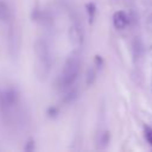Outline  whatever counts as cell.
Masks as SVG:
<instances>
[{
	"mask_svg": "<svg viewBox=\"0 0 152 152\" xmlns=\"http://www.w3.org/2000/svg\"><path fill=\"white\" fill-rule=\"evenodd\" d=\"M80 68H81V58H80V55L78 52H74L71 53L65 63H64V66H63V70L58 77V81H57V84L61 89H68L70 88L75 81L77 80L78 77V74H80Z\"/></svg>",
	"mask_w": 152,
	"mask_h": 152,
	"instance_id": "obj_1",
	"label": "cell"
},
{
	"mask_svg": "<svg viewBox=\"0 0 152 152\" xmlns=\"http://www.w3.org/2000/svg\"><path fill=\"white\" fill-rule=\"evenodd\" d=\"M36 53V74L39 80H45L51 69L50 50L45 40L38 39L34 44Z\"/></svg>",
	"mask_w": 152,
	"mask_h": 152,
	"instance_id": "obj_2",
	"label": "cell"
},
{
	"mask_svg": "<svg viewBox=\"0 0 152 152\" xmlns=\"http://www.w3.org/2000/svg\"><path fill=\"white\" fill-rule=\"evenodd\" d=\"M20 99V94L17 88L7 87L0 90V110L2 113L8 112L12 107H14Z\"/></svg>",
	"mask_w": 152,
	"mask_h": 152,
	"instance_id": "obj_3",
	"label": "cell"
},
{
	"mask_svg": "<svg viewBox=\"0 0 152 152\" xmlns=\"http://www.w3.org/2000/svg\"><path fill=\"white\" fill-rule=\"evenodd\" d=\"M68 34H69V39H70L71 44L74 45V48L80 49L83 45V40H84L83 30H82V26L78 23H74L70 26Z\"/></svg>",
	"mask_w": 152,
	"mask_h": 152,
	"instance_id": "obj_4",
	"label": "cell"
},
{
	"mask_svg": "<svg viewBox=\"0 0 152 152\" xmlns=\"http://www.w3.org/2000/svg\"><path fill=\"white\" fill-rule=\"evenodd\" d=\"M129 24V17L124 11H116L113 14V25L118 30H124Z\"/></svg>",
	"mask_w": 152,
	"mask_h": 152,
	"instance_id": "obj_5",
	"label": "cell"
},
{
	"mask_svg": "<svg viewBox=\"0 0 152 152\" xmlns=\"http://www.w3.org/2000/svg\"><path fill=\"white\" fill-rule=\"evenodd\" d=\"M11 19H12V11L8 4L4 0H0V20L7 23Z\"/></svg>",
	"mask_w": 152,
	"mask_h": 152,
	"instance_id": "obj_6",
	"label": "cell"
},
{
	"mask_svg": "<svg viewBox=\"0 0 152 152\" xmlns=\"http://www.w3.org/2000/svg\"><path fill=\"white\" fill-rule=\"evenodd\" d=\"M96 5L94 2H87L86 4V11H87V15H88V21L89 24H93L96 17Z\"/></svg>",
	"mask_w": 152,
	"mask_h": 152,
	"instance_id": "obj_7",
	"label": "cell"
},
{
	"mask_svg": "<svg viewBox=\"0 0 152 152\" xmlns=\"http://www.w3.org/2000/svg\"><path fill=\"white\" fill-rule=\"evenodd\" d=\"M96 80V68H90L87 71V76H86V83L87 86H91Z\"/></svg>",
	"mask_w": 152,
	"mask_h": 152,
	"instance_id": "obj_8",
	"label": "cell"
},
{
	"mask_svg": "<svg viewBox=\"0 0 152 152\" xmlns=\"http://www.w3.org/2000/svg\"><path fill=\"white\" fill-rule=\"evenodd\" d=\"M76 97H77V91H76V90H69V91L64 95L63 102H65V103H71V102L75 101Z\"/></svg>",
	"mask_w": 152,
	"mask_h": 152,
	"instance_id": "obj_9",
	"label": "cell"
},
{
	"mask_svg": "<svg viewBox=\"0 0 152 152\" xmlns=\"http://www.w3.org/2000/svg\"><path fill=\"white\" fill-rule=\"evenodd\" d=\"M58 114H59V108H58L57 106H50V107L46 109V115H48V118H50V119L57 118Z\"/></svg>",
	"mask_w": 152,
	"mask_h": 152,
	"instance_id": "obj_10",
	"label": "cell"
},
{
	"mask_svg": "<svg viewBox=\"0 0 152 152\" xmlns=\"http://www.w3.org/2000/svg\"><path fill=\"white\" fill-rule=\"evenodd\" d=\"M94 66L96 68V70L103 69V66H104V61H103L102 56H100V55H96V56H95V58H94Z\"/></svg>",
	"mask_w": 152,
	"mask_h": 152,
	"instance_id": "obj_11",
	"label": "cell"
},
{
	"mask_svg": "<svg viewBox=\"0 0 152 152\" xmlns=\"http://www.w3.org/2000/svg\"><path fill=\"white\" fill-rule=\"evenodd\" d=\"M144 137H145L146 141L148 142V145L152 146V127H150V126L144 127Z\"/></svg>",
	"mask_w": 152,
	"mask_h": 152,
	"instance_id": "obj_12",
	"label": "cell"
},
{
	"mask_svg": "<svg viewBox=\"0 0 152 152\" xmlns=\"http://www.w3.org/2000/svg\"><path fill=\"white\" fill-rule=\"evenodd\" d=\"M109 139H110V135H109V133H108L107 131L103 132V133H101V135H100V140H99V142L102 144L101 147H106V146L108 145V142H109Z\"/></svg>",
	"mask_w": 152,
	"mask_h": 152,
	"instance_id": "obj_13",
	"label": "cell"
},
{
	"mask_svg": "<svg viewBox=\"0 0 152 152\" xmlns=\"http://www.w3.org/2000/svg\"><path fill=\"white\" fill-rule=\"evenodd\" d=\"M40 15H42V11L39 10V5H38V2H37L36 6L32 8L31 18H32V20H38V19L40 18Z\"/></svg>",
	"mask_w": 152,
	"mask_h": 152,
	"instance_id": "obj_14",
	"label": "cell"
},
{
	"mask_svg": "<svg viewBox=\"0 0 152 152\" xmlns=\"http://www.w3.org/2000/svg\"><path fill=\"white\" fill-rule=\"evenodd\" d=\"M24 150L25 151H33L34 150V140L33 139H28L27 141H26V145L24 146Z\"/></svg>",
	"mask_w": 152,
	"mask_h": 152,
	"instance_id": "obj_15",
	"label": "cell"
}]
</instances>
